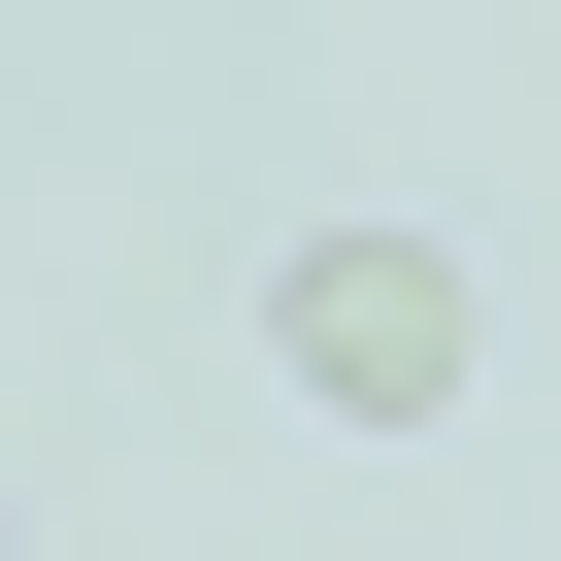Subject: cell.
<instances>
[{"label": "cell", "instance_id": "1", "mask_svg": "<svg viewBox=\"0 0 561 561\" xmlns=\"http://www.w3.org/2000/svg\"><path fill=\"white\" fill-rule=\"evenodd\" d=\"M264 364L331 430H462V231H298L264 264Z\"/></svg>", "mask_w": 561, "mask_h": 561}]
</instances>
